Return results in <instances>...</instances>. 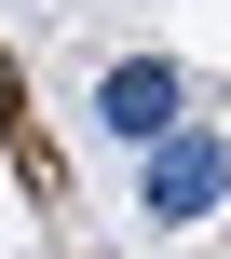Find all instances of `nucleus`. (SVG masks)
I'll list each match as a JSON object with an SVG mask.
<instances>
[{"instance_id": "f257e3e1", "label": "nucleus", "mask_w": 231, "mask_h": 259, "mask_svg": "<svg viewBox=\"0 0 231 259\" xmlns=\"http://www.w3.org/2000/svg\"><path fill=\"white\" fill-rule=\"evenodd\" d=\"M136 205H150L163 232H191L204 205H231V137H218V123H177V137L150 150V178H136Z\"/></svg>"}, {"instance_id": "f03ea898", "label": "nucleus", "mask_w": 231, "mask_h": 259, "mask_svg": "<svg viewBox=\"0 0 231 259\" xmlns=\"http://www.w3.org/2000/svg\"><path fill=\"white\" fill-rule=\"evenodd\" d=\"M95 123H109V137H136V150H163V137L191 123V68H163V55L95 68Z\"/></svg>"}, {"instance_id": "7ed1b4c3", "label": "nucleus", "mask_w": 231, "mask_h": 259, "mask_svg": "<svg viewBox=\"0 0 231 259\" xmlns=\"http://www.w3.org/2000/svg\"><path fill=\"white\" fill-rule=\"evenodd\" d=\"M0 123H14V55H0Z\"/></svg>"}]
</instances>
